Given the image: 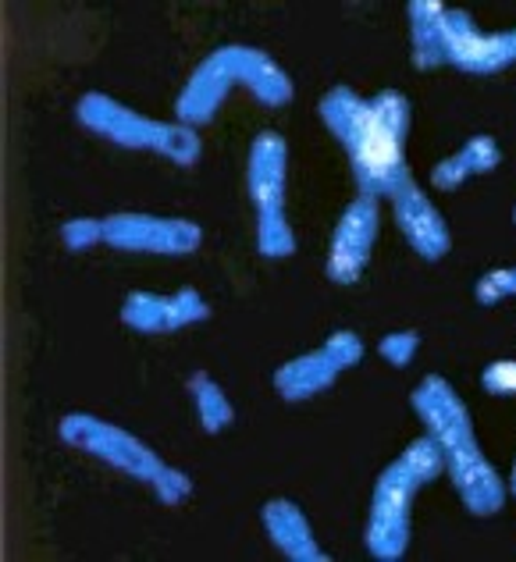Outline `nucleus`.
<instances>
[{
    "instance_id": "nucleus-3",
    "label": "nucleus",
    "mask_w": 516,
    "mask_h": 562,
    "mask_svg": "<svg viewBox=\"0 0 516 562\" xmlns=\"http://www.w3.org/2000/svg\"><path fill=\"white\" fill-rule=\"evenodd\" d=\"M249 90L263 108H285L292 100V79L289 71L274 61L271 54H263L246 43H228L206 54L203 61L193 68V76L182 86L179 103H175V122L189 128H200L214 122L221 103L232 90Z\"/></svg>"
},
{
    "instance_id": "nucleus-19",
    "label": "nucleus",
    "mask_w": 516,
    "mask_h": 562,
    "mask_svg": "<svg viewBox=\"0 0 516 562\" xmlns=\"http://www.w3.org/2000/svg\"><path fill=\"white\" fill-rule=\"evenodd\" d=\"M456 154L467 160V168L474 175H489L503 165V150H498V143L492 136H470Z\"/></svg>"
},
{
    "instance_id": "nucleus-10",
    "label": "nucleus",
    "mask_w": 516,
    "mask_h": 562,
    "mask_svg": "<svg viewBox=\"0 0 516 562\" xmlns=\"http://www.w3.org/2000/svg\"><path fill=\"white\" fill-rule=\"evenodd\" d=\"M211 317V306L197 289H179L175 295L128 292L122 303V324L139 335H165Z\"/></svg>"
},
{
    "instance_id": "nucleus-11",
    "label": "nucleus",
    "mask_w": 516,
    "mask_h": 562,
    "mask_svg": "<svg viewBox=\"0 0 516 562\" xmlns=\"http://www.w3.org/2000/svg\"><path fill=\"white\" fill-rule=\"evenodd\" d=\"M392 214H395V225L403 232V239L413 246L417 257L435 263L452 249V235H449L446 217H441L431 196H427L413 179H406L392 192Z\"/></svg>"
},
{
    "instance_id": "nucleus-12",
    "label": "nucleus",
    "mask_w": 516,
    "mask_h": 562,
    "mask_svg": "<svg viewBox=\"0 0 516 562\" xmlns=\"http://www.w3.org/2000/svg\"><path fill=\"white\" fill-rule=\"evenodd\" d=\"M260 520L268 538L274 541V549L292 562H328V552L321 549L314 538V527L303 516V509L289 498H271L260 509Z\"/></svg>"
},
{
    "instance_id": "nucleus-4",
    "label": "nucleus",
    "mask_w": 516,
    "mask_h": 562,
    "mask_svg": "<svg viewBox=\"0 0 516 562\" xmlns=\"http://www.w3.org/2000/svg\"><path fill=\"white\" fill-rule=\"evenodd\" d=\"M76 117L82 128L97 132L100 139L125 146V150H150L179 168H193L203 154V139L197 136V128L182 122H157V117L132 111L108 93L79 97Z\"/></svg>"
},
{
    "instance_id": "nucleus-26",
    "label": "nucleus",
    "mask_w": 516,
    "mask_h": 562,
    "mask_svg": "<svg viewBox=\"0 0 516 562\" xmlns=\"http://www.w3.org/2000/svg\"><path fill=\"white\" fill-rule=\"evenodd\" d=\"M509 492L516 495V460H513V473H509Z\"/></svg>"
},
{
    "instance_id": "nucleus-9",
    "label": "nucleus",
    "mask_w": 516,
    "mask_h": 562,
    "mask_svg": "<svg viewBox=\"0 0 516 562\" xmlns=\"http://www.w3.org/2000/svg\"><path fill=\"white\" fill-rule=\"evenodd\" d=\"M378 232H381V203H378V196H363L360 192V196L343 211V217H338V225L332 232L328 263H324L328 281H335V285H352V281H360L367 263H371Z\"/></svg>"
},
{
    "instance_id": "nucleus-21",
    "label": "nucleus",
    "mask_w": 516,
    "mask_h": 562,
    "mask_svg": "<svg viewBox=\"0 0 516 562\" xmlns=\"http://www.w3.org/2000/svg\"><path fill=\"white\" fill-rule=\"evenodd\" d=\"M474 295L481 306H495L498 300H506V295H516V268H495L489 274H481Z\"/></svg>"
},
{
    "instance_id": "nucleus-5",
    "label": "nucleus",
    "mask_w": 516,
    "mask_h": 562,
    "mask_svg": "<svg viewBox=\"0 0 516 562\" xmlns=\"http://www.w3.org/2000/svg\"><path fill=\"white\" fill-rule=\"evenodd\" d=\"M246 189L257 214V254L268 260H282L296 254V232L285 214L289 189V143L278 132H260L249 143L246 160Z\"/></svg>"
},
{
    "instance_id": "nucleus-7",
    "label": "nucleus",
    "mask_w": 516,
    "mask_h": 562,
    "mask_svg": "<svg viewBox=\"0 0 516 562\" xmlns=\"http://www.w3.org/2000/svg\"><path fill=\"white\" fill-rule=\"evenodd\" d=\"M57 435H61L65 446L93 456V460L122 470L132 481H143V484H150L160 473V467H165V460H160L143 438H136L111 420L93 417V413H68V417H61V424H57Z\"/></svg>"
},
{
    "instance_id": "nucleus-1",
    "label": "nucleus",
    "mask_w": 516,
    "mask_h": 562,
    "mask_svg": "<svg viewBox=\"0 0 516 562\" xmlns=\"http://www.w3.org/2000/svg\"><path fill=\"white\" fill-rule=\"evenodd\" d=\"M321 122L349 154L352 179L363 196H389L410 179L406 168V132L410 100L395 90L360 97L349 86H335L321 100Z\"/></svg>"
},
{
    "instance_id": "nucleus-25",
    "label": "nucleus",
    "mask_w": 516,
    "mask_h": 562,
    "mask_svg": "<svg viewBox=\"0 0 516 562\" xmlns=\"http://www.w3.org/2000/svg\"><path fill=\"white\" fill-rule=\"evenodd\" d=\"M467 179H474V171L467 168V160H463L460 154H452V157H446V160H438V165L431 168V186H435V189L452 192V189H460Z\"/></svg>"
},
{
    "instance_id": "nucleus-20",
    "label": "nucleus",
    "mask_w": 516,
    "mask_h": 562,
    "mask_svg": "<svg viewBox=\"0 0 516 562\" xmlns=\"http://www.w3.org/2000/svg\"><path fill=\"white\" fill-rule=\"evenodd\" d=\"M61 243L71 254H82V249L103 243V217H68L61 225Z\"/></svg>"
},
{
    "instance_id": "nucleus-28",
    "label": "nucleus",
    "mask_w": 516,
    "mask_h": 562,
    "mask_svg": "<svg viewBox=\"0 0 516 562\" xmlns=\"http://www.w3.org/2000/svg\"><path fill=\"white\" fill-rule=\"evenodd\" d=\"M513 221H516V211H513Z\"/></svg>"
},
{
    "instance_id": "nucleus-27",
    "label": "nucleus",
    "mask_w": 516,
    "mask_h": 562,
    "mask_svg": "<svg viewBox=\"0 0 516 562\" xmlns=\"http://www.w3.org/2000/svg\"><path fill=\"white\" fill-rule=\"evenodd\" d=\"M506 33H509V43H513V50H516V29H506Z\"/></svg>"
},
{
    "instance_id": "nucleus-13",
    "label": "nucleus",
    "mask_w": 516,
    "mask_h": 562,
    "mask_svg": "<svg viewBox=\"0 0 516 562\" xmlns=\"http://www.w3.org/2000/svg\"><path fill=\"white\" fill-rule=\"evenodd\" d=\"M406 11H410L413 65H417L420 71H431L438 65H449L446 4H438V0H413Z\"/></svg>"
},
{
    "instance_id": "nucleus-8",
    "label": "nucleus",
    "mask_w": 516,
    "mask_h": 562,
    "mask_svg": "<svg viewBox=\"0 0 516 562\" xmlns=\"http://www.w3.org/2000/svg\"><path fill=\"white\" fill-rule=\"evenodd\" d=\"M103 243L117 254H154V257H189L203 243V228L189 217L160 214H111L103 217Z\"/></svg>"
},
{
    "instance_id": "nucleus-22",
    "label": "nucleus",
    "mask_w": 516,
    "mask_h": 562,
    "mask_svg": "<svg viewBox=\"0 0 516 562\" xmlns=\"http://www.w3.org/2000/svg\"><path fill=\"white\" fill-rule=\"evenodd\" d=\"M321 349L328 352L338 371H349V367H357L363 360V342H360L357 331H335V335L324 338Z\"/></svg>"
},
{
    "instance_id": "nucleus-14",
    "label": "nucleus",
    "mask_w": 516,
    "mask_h": 562,
    "mask_svg": "<svg viewBox=\"0 0 516 562\" xmlns=\"http://www.w3.org/2000/svg\"><path fill=\"white\" fill-rule=\"evenodd\" d=\"M338 374H343V371L332 363L328 352L314 349V352H303V357L278 367L274 389H278V395L285 398V403H303V398H314L321 392H328Z\"/></svg>"
},
{
    "instance_id": "nucleus-6",
    "label": "nucleus",
    "mask_w": 516,
    "mask_h": 562,
    "mask_svg": "<svg viewBox=\"0 0 516 562\" xmlns=\"http://www.w3.org/2000/svg\"><path fill=\"white\" fill-rule=\"evenodd\" d=\"M420 477L406 467L400 456L395 463L381 470L371 495V513H367V552L378 562H395L410 549V520H413V498L420 492Z\"/></svg>"
},
{
    "instance_id": "nucleus-16",
    "label": "nucleus",
    "mask_w": 516,
    "mask_h": 562,
    "mask_svg": "<svg viewBox=\"0 0 516 562\" xmlns=\"http://www.w3.org/2000/svg\"><path fill=\"white\" fill-rule=\"evenodd\" d=\"M189 398H193V409H197V420L206 435H221L225 427L235 424V406L228 403L225 389L211 378V374H189Z\"/></svg>"
},
{
    "instance_id": "nucleus-23",
    "label": "nucleus",
    "mask_w": 516,
    "mask_h": 562,
    "mask_svg": "<svg viewBox=\"0 0 516 562\" xmlns=\"http://www.w3.org/2000/svg\"><path fill=\"white\" fill-rule=\"evenodd\" d=\"M420 349V335L417 331H392L378 342L381 360L392 363V367H410V360L417 357Z\"/></svg>"
},
{
    "instance_id": "nucleus-15",
    "label": "nucleus",
    "mask_w": 516,
    "mask_h": 562,
    "mask_svg": "<svg viewBox=\"0 0 516 562\" xmlns=\"http://www.w3.org/2000/svg\"><path fill=\"white\" fill-rule=\"evenodd\" d=\"M516 61V50L509 43V33H484V29H470L467 36L449 43V65L460 71H474V76H495Z\"/></svg>"
},
{
    "instance_id": "nucleus-18",
    "label": "nucleus",
    "mask_w": 516,
    "mask_h": 562,
    "mask_svg": "<svg viewBox=\"0 0 516 562\" xmlns=\"http://www.w3.org/2000/svg\"><path fill=\"white\" fill-rule=\"evenodd\" d=\"M150 487H154V495L165 502V506H182V502L193 495V477H189L186 470L165 463L157 477L150 481Z\"/></svg>"
},
{
    "instance_id": "nucleus-24",
    "label": "nucleus",
    "mask_w": 516,
    "mask_h": 562,
    "mask_svg": "<svg viewBox=\"0 0 516 562\" xmlns=\"http://www.w3.org/2000/svg\"><path fill=\"white\" fill-rule=\"evenodd\" d=\"M481 384L489 395H503V398H513L516 395V360H495L484 367L481 374Z\"/></svg>"
},
{
    "instance_id": "nucleus-2",
    "label": "nucleus",
    "mask_w": 516,
    "mask_h": 562,
    "mask_svg": "<svg viewBox=\"0 0 516 562\" xmlns=\"http://www.w3.org/2000/svg\"><path fill=\"white\" fill-rule=\"evenodd\" d=\"M410 406L420 417L424 431L438 441L441 456H446V473L463 506L474 516H495L506 506L509 487L498 477V470L489 463V456H484L474 435L470 409L456 395L452 384L438 374H427L410 392Z\"/></svg>"
},
{
    "instance_id": "nucleus-17",
    "label": "nucleus",
    "mask_w": 516,
    "mask_h": 562,
    "mask_svg": "<svg viewBox=\"0 0 516 562\" xmlns=\"http://www.w3.org/2000/svg\"><path fill=\"white\" fill-rule=\"evenodd\" d=\"M403 460H406V467L420 477V484H431V481L441 477V473H446V456H441L438 441H435L431 435H424V438H417V441H410L406 452H403Z\"/></svg>"
}]
</instances>
